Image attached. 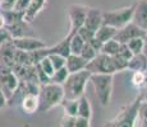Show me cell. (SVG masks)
Masks as SVG:
<instances>
[{"label": "cell", "instance_id": "obj_33", "mask_svg": "<svg viewBox=\"0 0 147 127\" xmlns=\"http://www.w3.org/2000/svg\"><path fill=\"white\" fill-rule=\"evenodd\" d=\"M78 35L81 36L82 38H83V41L86 42H90L92 38H95V32H92V31H90V29H87V28H84V27H82L80 31H78Z\"/></svg>", "mask_w": 147, "mask_h": 127}, {"label": "cell", "instance_id": "obj_27", "mask_svg": "<svg viewBox=\"0 0 147 127\" xmlns=\"http://www.w3.org/2000/svg\"><path fill=\"white\" fill-rule=\"evenodd\" d=\"M98 53H100V52H97V51H96L90 43H84V46H83V49H82L80 55L87 61V63H90V61L94 60V59L98 55Z\"/></svg>", "mask_w": 147, "mask_h": 127}, {"label": "cell", "instance_id": "obj_24", "mask_svg": "<svg viewBox=\"0 0 147 127\" xmlns=\"http://www.w3.org/2000/svg\"><path fill=\"white\" fill-rule=\"evenodd\" d=\"M69 74H70V72L68 71V69L65 66L61 67V69H59V70H55V72H54L53 76H51V83L63 85L64 81H65L67 78L69 76Z\"/></svg>", "mask_w": 147, "mask_h": 127}, {"label": "cell", "instance_id": "obj_10", "mask_svg": "<svg viewBox=\"0 0 147 127\" xmlns=\"http://www.w3.org/2000/svg\"><path fill=\"white\" fill-rule=\"evenodd\" d=\"M12 42L17 50H22V51H26V52H32V51H37L47 47V45L42 39L36 38V37L13 38Z\"/></svg>", "mask_w": 147, "mask_h": 127}, {"label": "cell", "instance_id": "obj_15", "mask_svg": "<svg viewBox=\"0 0 147 127\" xmlns=\"http://www.w3.org/2000/svg\"><path fill=\"white\" fill-rule=\"evenodd\" d=\"M87 64L88 63H87L81 55L70 53V55L67 57L65 67L68 69V71L72 74V72H77V71H82V70H86Z\"/></svg>", "mask_w": 147, "mask_h": 127}, {"label": "cell", "instance_id": "obj_44", "mask_svg": "<svg viewBox=\"0 0 147 127\" xmlns=\"http://www.w3.org/2000/svg\"><path fill=\"white\" fill-rule=\"evenodd\" d=\"M0 1H3V0H0Z\"/></svg>", "mask_w": 147, "mask_h": 127}, {"label": "cell", "instance_id": "obj_8", "mask_svg": "<svg viewBox=\"0 0 147 127\" xmlns=\"http://www.w3.org/2000/svg\"><path fill=\"white\" fill-rule=\"evenodd\" d=\"M87 10H88V7H86V5H82V4L69 5V8H68V17H69V21H70L69 32L77 33L83 27Z\"/></svg>", "mask_w": 147, "mask_h": 127}, {"label": "cell", "instance_id": "obj_17", "mask_svg": "<svg viewBox=\"0 0 147 127\" xmlns=\"http://www.w3.org/2000/svg\"><path fill=\"white\" fill-rule=\"evenodd\" d=\"M21 107H22L24 113H27V114H32V113H35V112H38V107H40L38 95L26 94L24 98L22 99Z\"/></svg>", "mask_w": 147, "mask_h": 127}, {"label": "cell", "instance_id": "obj_34", "mask_svg": "<svg viewBox=\"0 0 147 127\" xmlns=\"http://www.w3.org/2000/svg\"><path fill=\"white\" fill-rule=\"evenodd\" d=\"M12 36H10L9 31L7 29V28H0V46L4 43H7V42H10L12 41Z\"/></svg>", "mask_w": 147, "mask_h": 127}, {"label": "cell", "instance_id": "obj_40", "mask_svg": "<svg viewBox=\"0 0 147 127\" xmlns=\"http://www.w3.org/2000/svg\"><path fill=\"white\" fill-rule=\"evenodd\" d=\"M140 92H141V94H142V97H143V102H147V85L143 86L142 89H140Z\"/></svg>", "mask_w": 147, "mask_h": 127}, {"label": "cell", "instance_id": "obj_41", "mask_svg": "<svg viewBox=\"0 0 147 127\" xmlns=\"http://www.w3.org/2000/svg\"><path fill=\"white\" fill-rule=\"evenodd\" d=\"M142 53L147 57V35L145 36V45H143V51H142Z\"/></svg>", "mask_w": 147, "mask_h": 127}, {"label": "cell", "instance_id": "obj_30", "mask_svg": "<svg viewBox=\"0 0 147 127\" xmlns=\"http://www.w3.org/2000/svg\"><path fill=\"white\" fill-rule=\"evenodd\" d=\"M115 56H118V57L123 59V60H125V61H131L132 57H133L134 55H133V52L129 50L128 45L127 43H120V49H119V51H118V53Z\"/></svg>", "mask_w": 147, "mask_h": 127}, {"label": "cell", "instance_id": "obj_28", "mask_svg": "<svg viewBox=\"0 0 147 127\" xmlns=\"http://www.w3.org/2000/svg\"><path fill=\"white\" fill-rule=\"evenodd\" d=\"M132 84L137 89H142L143 86H146V74L143 71H133Z\"/></svg>", "mask_w": 147, "mask_h": 127}, {"label": "cell", "instance_id": "obj_35", "mask_svg": "<svg viewBox=\"0 0 147 127\" xmlns=\"http://www.w3.org/2000/svg\"><path fill=\"white\" fill-rule=\"evenodd\" d=\"M30 3H31V0H17L16 5H14V10L24 13L27 10V8L30 7Z\"/></svg>", "mask_w": 147, "mask_h": 127}, {"label": "cell", "instance_id": "obj_7", "mask_svg": "<svg viewBox=\"0 0 147 127\" xmlns=\"http://www.w3.org/2000/svg\"><path fill=\"white\" fill-rule=\"evenodd\" d=\"M19 79L13 72V69L7 65L0 64V89L5 94V97L9 99L14 93V90L18 88Z\"/></svg>", "mask_w": 147, "mask_h": 127}, {"label": "cell", "instance_id": "obj_42", "mask_svg": "<svg viewBox=\"0 0 147 127\" xmlns=\"http://www.w3.org/2000/svg\"><path fill=\"white\" fill-rule=\"evenodd\" d=\"M4 27H5V19L1 15V13H0V28H4Z\"/></svg>", "mask_w": 147, "mask_h": 127}, {"label": "cell", "instance_id": "obj_1", "mask_svg": "<svg viewBox=\"0 0 147 127\" xmlns=\"http://www.w3.org/2000/svg\"><path fill=\"white\" fill-rule=\"evenodd\" d=\"M129 61H125L118 56H109L105 53H98L92 61L86 66V70L91 74H109L114 75L115 72L128 69Z\"/></svg>", "mask_w": 147, "mask_h": 127}, {"label": "cell", "instance_id": "obj_43", "mask_svg": "<svg viewBox=\"0 0 147 127\" xmlns=\"http://www.w3.org/2000/svg\"><path fill=\"white\" fill-rule=\"evenodd\" d=\"M136 127H140V126H138V123H137V126H136Z\"/></svg>", "mask_w": 147, "mask_h": 127}, {"label": "cell", "instance_id": "obj_23", "mask_svg": "<svg viewBox=\"0 0 147 127\" xmlns=\"http://www.w3.org/2000/svg\"><path fill=\"white\" fill-rule=\"evenodd\" d=\"M120 49V43L115 39H110V41L105 42L102 45V49H101V53H105L109 56H115L118 53V51Z\"/></svg>", "mask_w": 147, "mask_h": 127}, {"label": "cell", "instance_id": "obj_5", "mask_svg": "<svg viewBox=\"0 0 147 127\" xmlns=\"http://www.w3.org/2000/svg\"><path fill=\"white\" fill-rule=\"evenodd\" d=\"M113 80L114 75L109 74H91L90 81L95 89V94L97 97L101 106H107L111 99L113 94Z\"/></svg>", "mask_w": 147, "mask_h": 127}, {"label": "cell", "instance_id": "obj_13", "mask_svg": "<svg viewBox=\"0 0 147 127\" xmlns=\"http://www.w3.org/2000/svg\"><path fill=\"white\" fill-rule=\"evenodd\" d=\"M132 22L147 32V0H140L136 3Z\"/></svg>", "mask_w": 147, "mask_h": 127}, {"label": "cell", "instance_id": "obj_12", "mask_svg": "<svg viewBox=\"0 0 147 127\" xmlns=\"http://www.w3.org/2000/svg\"><path fill=\"white\" fill-rule=\"evenodd\" d=\"M9 31L12 38H22V37H35V32L30 27V23L26 21H21L18 23H14L10 25H5Z\"/></svg>", "mask_w": 147, "mask_h": 127}, {"label": "cell", "instance_id": "obj_16", "mask_svg": "<svg viewBox=\"0 0 147 127\" xmlns=\"http://www.w3.org/2000/svg\"><path fill=\"white\" fill-rule=\"evenodd\" d=\"M46 5V0H31L30 7L24 12V21L31 23Z\"/></svg>", "mask_w": 147, "mask_h": 127}, {"label": "cell", "instance_id": "obj_4", "mask_svg": "<svg viewBox=\"0 0 147 127\" xmlns=\"http://www.w3.org/2000/svg\"><path fill=\"white\" fill-rule=\"evenodd\" d=\"M91 72L87 70L72 72L67 78V80L63 84L64 89V98L67 99H80L82 95H84L86 85L90 81Z\"/></svg>", "mask_w": 147, "mask_h": 127}, {"label": "cell", "instance_id": "obj_22", "mask_svg": "<svg viewBox=\"0 0 147 127\" xmlns=\"http://www.w3.org/2000/svg\"><path fill=\"white\" fill-rule=\"evenodd\" d=\"M84 43L86 42L83 41V38L81 37L78 33H74L70 38V53H74V55H80L82 49H83Z\"/></svg>", "mask_w": 147, "mask_h": 127}, {"label": "cell", "instance_id": "obj_26", "mask_svg": "<svg viewBox=\"0 0 147 127\" xmlns=\"http://www.w3.org/2000/svg\"><path fill=\"white\" fill-rule=\"evenodd\" d=\"M129 50L133 52V55H140L143 51V45H145V37H140V38H134L132 41H129L128 43Z\"/></svg>", "mask_w": 147, "mask_h": 127}, {"label": "cell", "instance_id": "obj_20", "mask_svg": "<svg viewBox=\"0 0 147 127\" xmlns=\"http://www.w3.org/2000/svg\"><path fill=\"white\" fill-rule=\"evenodd\" d=\"M1 15L5 19V25H10L14 23H18L21 21H24V13L23 12H17V10H0Z\"/></svg>", "mask_w": 147, "mask_h": 127}, {"label": "cell", "instance_id": "obj_19", "mask_svg": "<svg viewBox=\"0 0 147 127\" xmlns=\"http://www.w3.org/2000/svg\"><path fill=\"white\" fill-rule=\"evenodd\" d=\"M78 116L80 117L88 118V120H91V117H92V107L86 94L82 95L80 99H78Z\"/></svg>", "mask_w": 147, "mask_h": 127}, {"label": "cell", "instance_id": "obj_38", "mask_svg": "<svg viewBox=\"0 0 147 127\" xmlns=\"http://www.w3.org/2000/svg\"><path fill=\"white\" fill-rule=\"evenodd\" d=\"M87 43H90V45H91V46L92 47H94V49L96 50V51H97V52H101V49H102V42H101V41H98V39L97 38H92L91 39V41H90V42H87Z\"/></svg>", "mask_w": 147, "mask_h": 127}, {"label": "cell", "instance_id": "obj_11", "mask_svg": "<svg viewBox=\"0 0 147 127\" xmlns=\"http://www.w3.org/2000/svg\"><path fill=\"white\" fill-rule=\"evenodd\" d=\"M104 24V17L102 12L97 8H88L86 14V19H84L83 27L87 29L92 31V32H97V29Z\"/></svg>", "mask_w": 147, "mask_h": 127}, {"label": "cell", "instance_id": "obj_18", "mask_svg": "<svg viewBox=\"0 0 147 127\" xmlns=\"http://www.w3.org/2000/svg\"><path fill=\"white\" fill-rule=\"evenodd\" d=\"M117 32H118L117 28L111 27V25H107V24H102L97 29V32L95 33V37L97 38L98 41L102 42V43H105V42L110 41V39H114Z\"/></svg>", "mask_w": 147, "mask_h": 127}, {"label": "cell", "instance_id": "obj_29", "mask_svg": "<svg viewBox=\"0 0 147 127\" xmlns=\"http://www.w3.org/2000/svg\"><path fill=\"white\" fill-rule=\"evenodd\" d=\"M38 65H40V67L45 71V74H47L50 78H51L53 74L55 72V67H54V65L51 63V60L49 59V56H46V57L42 59L40 63H38Z\"/></svg>", "mask_w": 147, "mask_h": 127}, {"label": "cell", "instance_id": "obj_9", "mask_svg": "<svg viewBox=\"0 0 147 127\" xmlns=\"http://www.w3.org/2000/svg\"><path fill=\"white\" fill-rule=\"evenodd\" d=\"M146 35H147V32L145 29H142V28H140L137 24H134L133 22H131V23H128L125 27L118 29L114 39L118 41L119 43H128L132 39L145 37Z\"/></svg>", "mask_w": 147, "mask_h": 127}, {"label": "cell", "instance_id": "obj_14", "mask_svg": "<svg viewBox=\"0 0 147 127\" xmlns=\"http://www.w3.org/2000/svg\"><path fill=\"white\" fill-rule=\"evenodd\" d=\"M16 47L13 42H7V43L0 46V64L7 65L9 67L14 66V53H16Z\"/></svg>", "mask_w": 147, "mask_h": 127}, {"label": "cell", "instance_id": "obj_31", "mask_svg": "<svg viewBox=\"0 0 147 127\" xmlns=\"http://www.w3.org/2000/svg\"><path fill=\"white\" fill-rule=\"evenodd\" d=\"M49 59L51 60L55 70L61 69V67H64L67 64V57H64V56H61V55H49Z\"/></svg>", "mask_w": 147, "mask_h": 127}, {"label": "cell", "instance_id": "obj_2", "mask_svg": "<svg viewBox=\"0 0 147 127\" xmlns=\"http://www.w3.org/2000/svg\"><path fill=\"white\" fill-rule=\"evenodd\" d=\"M143 97L140 92L133 102L121 107L118 114L113 120L107 121L104 127H136L138 123V112H140V106Z\"/></svg>", "mask_w": 147, "mask_h": 127}, {"label": "cell", "instance_id": "obj_37", "mask_svg": "<svg viewBox=\"0 0 147 127\" xmlns=\"http://www.w3.org/2000/svg\"><path fill=\"white\" fill-rule=\"evenodd\" d=\"M138 120H147V102H143L140 106V112H138Z\"/></svg>", "mask_w": 147, "mask_h": 127}, {"label": "cell", "instance_id": "obj_36", "mask_svg": "<svg viewBox=\"0 0 147 127\" xmlns=\"http://www.w3.org/2000/svg\"><path fill=\"white\" fill-rule=\"evenodd\" d=\"M17 0H3L0 1V10H12L14 9Z\"/></svg>", "mask_w": 147, "mask_h": 127}, {"label": "cell", "instance_id": "obj_3", "mask_svg": "<svg viewBox=\"0 0 147 127\" xmlns=\"http://www.w3.org/2000/svg\"><path fill=\"white\" fill-rule=\"evenodd\" d=\"M64 99V89L63 85L55 83L42 84L38 93V112H49L54 107L60 106Z\"/></svg>", "mask_w": 147, "mask_h": 127}, {"label": "cell", "instance_id": "obj_32", "mask_svg": "<svg viewBox=\"0 0 147 127\" xmlns=\"http://www.w3.org/2000/svg\"><path fill=\"white\" fill-rule=\"evenodd\" d=\"M60 127H77V116L63 114L60 120Z\"/></svg>", "mask_w": 147, "mask_h": 127}, {"label": "cell", "instance_id": "obj_21", "mask_svg": "<svg viewBox=\"0 0 147 127\" xmlns=\"http://www.w3.org/2000/svg\"><path fill=\"white\" fill-rule=\"evenodd\" d=\"M60 106L64 109V114L78 116V99H67V98H64Z\"/></svg>", "mask_w": 147, "mask_h": 127}, {"label": "cell", "instance_id": "obj_39", "mask_svg": "<svg viewBox=\"0 0 147 127\" xmlns=\"http://www.w3.org/2000/svg\"><path fill=\"white\" fill-rule=\"evenodd\" d=\"M5 106H8V98L5 97V94L3 93V90L0 89V109H3Z\"/></svg>", "mask_w": 147, "mask_h": 127}, {"label": "cell", "instance_id": "obj_6", "mask_svg": "<svg viewBox=\"0 0 147 127\" xmlns=\"http://www.w3.org/2000/svg\"><path fill=\"white\" fill-rule=\"evenodd\" d=\"M134 8H136V3L134 4L128 5V7L119 8V9L102 12L104 24L111 25V27L117 28V29H120V28L125 27L127 24L132 22L133 13H134Z\"/></svg>", "mask_w": 147, "mask_h": 127}, {"label": "cell", "instance_id": "obj_25", "mask_svg": "<svg viewBox=\"0 0 147 127\" xmlns=\"http://www.w3.org/2000/svg\"><path fill=\"white\" fill-rule=\"evenodd\" d=\"M14 63L18 65H32L30 52H26V51H22V50H16Z\"/></svg>", "mask_w": 147, "mask_h": 127}]
</instances>
